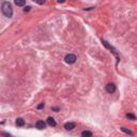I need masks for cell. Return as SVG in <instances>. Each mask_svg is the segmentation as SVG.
<instances>
[{
	"label": "cell",
	"mask_w": 137,
	"mask_h": 137,
	"mask_svg": "<svg viewBox=\"0 0 137 137\" xmlns=\"http://www.w3.org/2000/svg\"><path fill=\"white\" fill-rule=\"evenodd\" d=\"M1 11H2V13L4 14V16L8 17V18H11V17L13 16V9H12V5H11V3L8 2V1L2 2V4H1Z\"/></svg>",
	"instance_id": "obj_1"
},
{
	"label": "cell",
	"mask_w": 137,
	"mask_h": 137,
	"mask_svg": "<svg viewBox=\"0 0 137 137\" xmlns=\"http://www.w3.org/2000/svg\"><path fill=\"white\" fill-rule=\"evenodd\" d=\"M64 60H65V62L69 63V64H73V63L76 62L77 59H76V56H75V55H73V54H69V55L65 56Z\"/></svg>",
	"instance_id": "obj_2"
},
{
	"label": "cell",
	"mask_w": 137,
	"mask_h": 137,
	"mask_svg": "<svg viewBox=\"0 0 137 137\" xmlns=\"http://www.w3.org/2000/svg\"><path fill=\"white\" fill-rule=\"evenodd\" d=\"M116 90H117V88H116V85L115 84H108L106 86V91L108 93H114V92H116Z\"/></svg>",
	"instance_id": "obj_3"
},
{
	"label": "cell",
	"mask_w": 137,
	"mask_h": 137,
	"mask_svg": "<svg viewBox=\"0 0 137 137\" xmlns=\"http://www.w3.org/2000/svg\"><path fill=\"white\" fill-rule=\"evenodd\" d=\"M75 126H76V124L74 122H66L64 124V129L67 131H72L73 129H75Z\"/></svg>",
	"instance_id": "obj_4"
},
{
	"label": "cell",
	"mask_w": 137,
	"mask_h": 137,
	"mask_svg": "<svg viewBox=\"0 0 137 137\" xmlns=\"http://www.w3.org/2000/svg\"><path fill=\"white\" fill-rule=\"evenodd\" d=\"M45 122L42 120H39L37 123H35V128L37 129V130H43V129H45Z\"/></svg>",
	"instance_id": "obj_5"
},
{
	"label": "cell",
	"mask_w": 137,
	"mask_h": 137,
	"mask_svg": "<svg viewBox=\"0 0 137 137\" xmlns=\"http://www.w3.org/2000/svg\"><path fill=\"white\" fill-rule=\"evenodd\" d=\"M47 124L50 125V126H56L57 125L56 121H55V119H54L53 117H48V118H47Z\"/></svg>",
	"instance_id": "obj_6"
},
{
	"label": "cell",
	"mask_w": 137,
	"mask_h": 137,
	"mask_svg": "<svg viewBox=\"0 0 137 137\" xmlns=\"http://www.w3.org/2000/svg\"><path fill=\"white\" fill-rule=\"evenodd\" d=\"M15 123H16V125L19 126V128H21V126L25 125V121H24V119H21V118H17Z\"/></svg>",
	"instance_id": "obj_7"
},
{
	"label": "cell",
	"mask_w": 137,
	"mask_h": 137,
	"mask_svg": "<svg viewBox=\"0 0 137 137\" xmlns=\"http://www.w3.org/2000/svg\"><path fill=\"white\" fill-rule=\"evenodd\" d=\"M14 2L17 7H24L26 3V0H14Z\"/></svg>",
	"instance_id": "obj_8"
},
{
	"label": "cell",
	"mask_w": 137,
	"mask_h": 137,
	"mask_svg": "<svg viewBox=\"0 0 137 137\" xmlns=\"http://www.w3.org/2000/svg\"><path fill=\"white\" fill-rule=\"evenodd\" d=\"M81 136H92V133L89 132V131H84L81 133Z\"/></svg>",
	"instance_id": "obj_9"
},
{
	"label": "cell",
	"mask_w": 137,
	"mask_h": 137,
	"mask_svg": "<svg viewBox=\"0 0 137 137\" xmlns=\"http://www.w3.org/2000/svg\"><path fill=\"white\" fill-rule=\"evenodd\" d=\"M126 118L131 119V120H136V117H135L133 114H128V115H126Z\"/></svg>",
	"instance_id": "obj_10"
},
{
	"label": "cell",
	"mask_w": 137,
	"mask_h": 137,
	"mask_svg": "<svg viewBox=\"0 0 137 137\" xmlns=\"http://www.w3.org/2000/svg\"><path fill=\"white\" fill-rule=\"evenodd\" d=\"M121 131H123V132H124V133H126V134H131V135H132V134H133V133H132V132H131V131H130V130H126V129H125V128H121Z\"/></svg>",
	"instance_id": "obj_11"
},
{
	"label": "cell",
	"mask_w": 137,
	"mask_h": 137,
	"mask_svg": "<svg viewBox=\"0 0 137 137\" xmlns=\"http://www.w3.org/2000/svg\"><path fill=\"white\" fill-rule=\"evenodd\" d=\"M32 1H34V2L39 3V4H43V3L45 2V0H32Z\"/></svg>",
	"instance_id": "obj_12"
},
{
	"label": "cell",
	"mask_w": 137,
	"mask_h": 137,
	"mask_svg": "<svg viewBox=\"0 0 137 137\" xmlns=\"http://www.w3.org/2000/svg\"><path fill=\"white\" fill-rule=\"evenodd\" d=\"M44 106H45L44 103H41L40 105H37V109H42V108H44Z\"/></svg>",
	"instance_id": "obj_13"
},
{
	"label": "cell",
	"mask_w": 137,
	"mask_h": 137,
	"mask_svg": "<svg viewBox=\"0 0 137 137\" xmlns=\"http://www.w3.org/2000/svg\"><path fill=\"white\" fill-rule=\"evenodd\" d=\"M30 9H31L30 7H26L25 9H24V12H28V11H30Z\"/></svg>",
	"instance_id": "obj_14"
},
{
	"label": "cell",
	"mask_w": 137,
	"mask_h": 137,
	"mask_svg": "<svg viewBox=\"0 0 137 137\" xmlns=\"http://www.w3.org/2000/svg\"><path fill=\"white\" fill-rule=\"evenodd\" d=\"M53 110H55V112H58L59 108H58V107H53Z\"/></svg>",
	"instance_id": "obj_15"
},
{
	"label": "cell",
	"mask_w": 137,
	"mask_h": 137,
	"mask_svg": "<svg viewBox=\"0 0 137 137\" xmlns=\"http://www.w3.org/2000/svg\"><path fill=\"white\" fill-rule=\"evenodd\" d=\"M64 1H65V0H58V2H60V3H63Z\"/></svg>",
	"instance_id": "obj_16"
}]
</instances>
